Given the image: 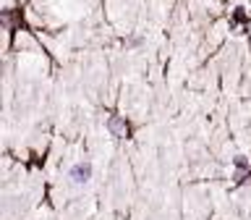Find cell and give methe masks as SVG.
<instances>
[{
    "label": "cell",
    "instance_id": "1",
    "mask_svg": "<svg viewBox=\"0 0 251 220\" xmlns=\"http://www.w3.org/2000/svg\"><path fill=\"white\" fill-rule=\"evenodd\" d=\"M71 181H74V184H86V181L92 178V163H76L74 168H71Z\"/></svg>",
    "mask_w": 251,
    "mask_h": 220
},
{
    "label": "cell",
    "instance_id": "2",
    "mask_svg": "<svg viewBox=\"0 0 251 220\" xmlns=\"http://www.w3.org/2000/svg\"><path fill=\"white\" fill-rule=\"evenodd\" d=\"M107 126H110V131H113L118 139H123L126 134H128V123L121 121V118H110V123H107Z\"/></svg>",
    "mask_w": 251,
    "mask_h": 220
}]
</instances>
